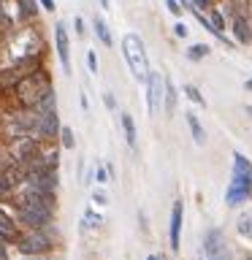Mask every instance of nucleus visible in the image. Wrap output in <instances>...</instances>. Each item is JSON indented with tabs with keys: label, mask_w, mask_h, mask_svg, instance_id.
Instances as JSON below:
<instances>
[{
	"label": "nucleus",
	"mask_w": 252,
	"mask_h": 260,
	"mask_svg": "<svg viewBox=\"0 0 252 260\" xmlns=\"http://www.w3.org/2000/svg\"><path fill=\"white\" fill-rule=\"evenodd\" d=\"M52 76H49V71L44 65H38V68H33L30 73H24V76L14 84L11 89V106L16 109H36L41 103V98L46 92H52Z\"/></svg>",
	"instance_id": "nucleus-1"
},
{
	"label": "nucleus",
	"mask_w": 252,
	"mask_h": 260,
	"mask_svg": "<svg viewBox=\"0 0 252 260\" xmlns=\"http://www.w3.org/2000/svg\"><path fill=\"white\" fill-rule=\"evenodd\" d=\"M122 57H125L128 68L130 73L141 81V84H146V79H149V57H146V46L141 36H136V32H128L125 38H122Z\"/></svg>",
	"instance_id": "nucleus-2"
},
{
	"label": "nucleus",
	"mask_w": 252,
	"mask_h": 260,
	"mask_svg": "<svg viewBox=\"0 0 252 260\" xmlns=\"http://www.w3.org/2000/svg\"><path fill=\"white\" fill-rule=\"evenodd\" d=\"M27 136V127L22 122V109L16 106H3L0 109V141L3 144H11L16 138H24Z\"/></svg>",
	"instance_id": "nucleus-3"
},
{
	"label": "nucleus",
	"mask_w": 252,
	"mask_h": 260,
	"mask_svg": "<svg viewBox=\"0 0 252 260\" xmlns=\"http://www.w3.org/2000/svg\"><path fill=\"white\" fill-rule=\"evenodd\" d=\"M16 249L27 257H36V255H46L49 249L54 247V239L49 236V231H27V233H19V239L14 241Z\"/></svg>",
	"instance_id": "nucleus-4"
},
{
	"label": "nucleus",
	"mask_w": 252,
	"mask_h": 260,
	"mask_svg": "<svg viewBox=\"0 0 252 260\" xmlns=\"http://www.w3.org/2000/svg\"><path fill=\"white\" fill-rule=\"evenodd\" d=\"M54 209H41V206H16V222L24 225L27 231H44L52 225Z\"/></svg>",
	"instance_id": "nucleus-5"
},
{
	"label": "nucleus",
	"mask_w": 252,
	"mask_h": 260,
	"mask_svg": "<svg viewBox=\"0 0 252 260\" xmlns=\"http://www.w3.org/2000/svg\"><path fill=\"white\" fill-rule=\"evenodd\" d=\"M14 195V206H41V209H54V192L38 190V187L22 184L11 192Z\"/></svg>",
	"instance_id": "nucleus-6"
},
{
	"label": "nucleus",
	"mask_w": 252,
	"mask_h": 260,
	"mask_svg": "<svg viewBox=\"0 0 252 260\" xmlns=\"http://www.w3.org/2000/svg\"><path fill=\"white\" fill-rule=\"evenodd\" d=\"M203 252H206V260H231V247H228L223 231L211 228L203 239Z\"/></svg>",
	"instance_id": "nucleus-7"
},
{
	"label": "nucleus",
	"mask_w": 252,
	"mask_h": 260,
	"mask_svg": "<svg viewBox=\"0 0 252 260\" xmlns=\"http://www.w3.org/2000/svg\"><path fill=\"white\" fill-rule=\"evenodd\" d=\"M163 98H166V76H160L158 71H149V79H146V106H149V114L160 111Z\"/></svg>",
	"instance_id": "nucleus-8"
},
{
	"label": "nucleus",
	"mask_w": 252,
	"mask_h": 260,
	"mask_svg": "<svg viewBox=\"0 0 252 260\" xmlns=\"http://www.w3.org/2000/svg\"><path fill=\"white\" fill-rule=\"evenodd\" d=\"M54 52H57V60H60L62 71L71 73V38H68V27L62 22L54 24Z\"/></svg>",
	"instance_id": "nucleus-9"
},
{
	"label": "nucleus",
	"mask_w": 252,
	"mask_h": 260,
	"mask_svg": "<svg viewBox=\"0 0 252 260\" xmlns=\"http://www.w3.org/2000/svg\"><path fill=\"white\" fill-rule=\"evenodd\" d=\"M60 130H62L60 114H57V111H44V114H41V122H38L36 138H41V141H46V144H52V141H57V138H60Z\"/></svg>",
	"instance_id": "nucleus-10"
},
{
	"label": "nucleus",
	"mask_w": 252,
	"mask_h": 260,
	"mask_svg": "<svg viewBox=\"0 0 252 260\" xmlns=\"http://www.w3.org/2000/svg\"><path fill=\"white\" fill-rule=\"evenodd\" d=\"M249 190H252V179H244V176H231V184H228V192H225V203L228 206H239L249 198Z\"/></svg>",
	"instance_id": "nucleus-11"
},
{
	"label": "nucleus",
	"mask_w": 252,
	"mask_h": 260,
	"mask_svg": "<svg viewBox=\"0 0 252 260\" xmlns=\"http://www.w3.org/2000/svg\"><path fill=\"white\" fill-rule=\"evenodd\" d=\"M24 184L38 187V190H46V192H57V187H60V176H57V168H41V171H33Z\"/></svg>",
	"instance_id": "nucleus-12"
},
{
	"label": "nucleus",
	"mask_w": 252,
	"mask_h": 260,
	"mask_svg": "<svg viewBox=\"0 0 252 260\" xmlns=\"http://www.w3.org/2000/svg\"><path fill=\"white\" fill-rule=\"evenodd\" d=\"M179 236H182V201H176L171 209V249L174 252H179Z\"/></svg>",
	"instance_id": "nucleus-13"
},
{
	"label": "nucleus",
	"mask_w": 252,
	"mask_h": 260,
	"mask_svg": "<svg viewBox=\"0 0 252 260\" xmlns=\"http://www.w3.org/2000/svg\"><path fill=\"white\" fill-rule=\"evenodd\" d=\"M233 36H236L239 44H249L252 27H249V22H247V16H244V14H236L233 16Z\"/></svg>",
	"instance_id": "nucleus-14"
},
{
	"label": "nucleus",
	"mask_w": 252,
	"mask_h": 260,
	"mask_svg": "<svg viewBox=\"0 0 252 260\" xmlns=\"http://www.w3.org/2000/svg\"><path fill=\"white\" fill-rule=\"evenodd\" d=\"M184 122H187V125H190L193 141L198 144V146H203V144H206V130L201 127V122H198V117H195L193 111H184Z\"/></svg>",
	"instance_id": "nucleus-15"
},
{
	"label": "nucleus",
	"mask_w": 252,
	"mask_h": 260,
	"mask_svg": "<svg viewBox=\"0 0 252 260\" xmlns=\"http://www.w3.org/2000/svg\"><path fill=\"white\" fill-rule=\"evenodd\" d=\"M119 125H122V130H125V141H128V146H133L136 149V122H133V117H130L128 111H119Z\"/></svg>",
	"instance_id": "nucleus-16"
},
{
	"label": "nucleus",
	"mask_w": 252,
	"mask_h": 260,
	"mask_svg": "<svg viewBox=\"0 0 252 260\" xmlns=\"http://www.w3.org/2000/svg\"><path fill=\"white\" fill-rule=\"evenodd\" d=\"M163 111H166L168 117L176 111V87H174V81H171L168 76H166V98H163Z\"/></svg>",
	"instance_id": "nucleus-17"
},
{
	"label": "nucleus",
	"mask_w": 252,
	"mask_h": 260,
	"mask_svg": "<svg viewBox=\"0 0 252 260\" xmlns=\"http://www.w3.org/2000/svg\"><path fill=\"white\" fill-rule=\"evenodd\" d=\"M233 174L244 176V179H252V162L244 157V154H239V152L233 154Z\"/></svg>",
	"instance_id": "nucleus-18"
},
{
	"label": "nucleus",
	"mask_w": 252,
	"mask_h": 260,
	"mask_svg": "<svg viewBox=\"0 0 252 260\" xmlns=\"http://www.w3.org/2000/svg\"><path fill=\"white\" fill-rule=\"evenodd\" d=\"M16 6H19V11H22V16L27 22H36L38 19V0H16Z\"/></svg>",
	"instance_id": "nucleus-19"
},
{
	"label": "nucleus",
	"mask_w": 252,
	"mask_h": 260,
	"mask_svg": "<svg viewBox=\"0 0 252 260\" xmlns=\"http://www.w3.org/2000/svg\"><path fill=\"white\" fill-rule=\"evenodd\" d=\"M92 27H95V36L101 38L103 46H111L114 44V38H111V32H109V24H106L101 16H95V19H92Z\"/></svg>",
	"instance_id": "nucleus-20"
},
{
	"label": "nucleus",
	"mask_w": 252,
	"mask_h": 260,
	"mask_svg": "<svg viewBox=\"0 0 252 260\" xmlns=\"http://www.w3.org/2000/svg\"><path fill=\"white\" fill-rule=\"evenodd\" d=\"M36 109H38L41 114H44V111H57V95H54V89L41 98V103L36 106Z\"/></svg>",
	"instance_id": "nucleus-21"
},
{
	"label": "nucleus",
	"mask_w": 252,
	"mask_h": 260,
	"mask_svg": "<svg viewBox=\"0 0 252 260\" xmlns=\"http://www.w3.org/2000/svg\"><path fill=\"white\" fill-rule=\"evenodd\" d=\"M187 57H190V60H203V57H209V44H193L190 49H187Z\"/></svg>",
	"instance_id": "nucleus-22"
},
{
	"label": "nucleus",
	"mask_w": 252,
	"mask_h": 260,
	"mask_svg": "<svg viewBox=\"0 0 252 260\" xmlns=\"http://www.w3.org/2000/svg\"><path fill=\"white\" fill-rule=\"evenodd\" d=\"M239 236H244V239H252V214H244L239 217Z\"/></svg>",
	"instance_id": "nucleus-23"
},
{
	"label": "nucleus",
	"mask_w": 252,
	"mask_h": 260,
	"mask_svg": "<svg viewBox=\"0 0 252 260\" xmlns=\"http://www.w3.org/2000/svg\"><path fill=\"white\" fill-rule=\"evenodd\" d=\"M60 144L65 149H73V146H76V136H73V130L68 125H62V130H60Z\"/></svg>",
	"instance_id": "nucleus-24"
},
{
	"label": "nucleus",
	"mask_w": 252,
	"mask_h": 260,
	"mask_svg": "<svg viewBox=\"0 0 252 260\" xmlns=\"http://www.w3.org/2000/svg\"><path fill=\"white\" fill-rule=\"evenodd\" d=\"M184 95L190 98L193 103H198V106H206V98L201 95V89H198V87H193V84H184Z\"/></svg>",
	"instance_id": "nucleus-25"
},
{
	"label": "nucleus",
	"mask_w": 252,
	"mask_h": 260,
	"mask_svg": "<svg viewBox=\"0 0 252 260\" xmlns=\"http://www.w3.org/2000/svg\"><path fill=\"white\" fill-rule=\"evenodd\" d=\"M209 22L214 24V30H219V32L225 30V16L219 14V11H214V8H211V11H209Z\"/></svg>",
	"instance_id": "nucleus-26"
},
{
	"label": "nucleus",
	"mask_w": 252,
	"mask_h": 260,
	"mask_svg": "<svg viewBox=\"0 0 252 260\" xmlns=\"http://www.w3.org/2000/svg\"><path fill=\"white\" fill-rule=\"evenodd\" d=\"M101 222H103V219H101V214H95L92 209H89L87 214H84V225H87V228H98Z\"/></svg>",
	"instance_id": "nucleus-27"
},
{
	"label": "nucleus",
	"mask_w": 252,
	"mask_h": 260,
	"mask_svg": "<svg viewBox=\"0 0 252 260\" xmlns=\"http://www.w3.org/2000/svg\"><path fill=\"white\" fill-rule=\"evenodd\" d=\"M190 8H198V11H211V0H190Z\"/></svg>",
	"instance_id": "nucleus-28"
},
{
	"label": "nucleus",
	"mask_w": 252,
	"mask_h": 260,
	"mask_svg": "<svg viewBox=\"0 0 252 260\" xmlns=\"http://www.w3.org/2000/svg\"><path fill=\"white\" fill-rule=\"evenodd\" d=\"M87 68H89V73H98V57H95V52H87Z\"/></svg>",
	"instance_id": "nucleus-29"
},
{
	"label": "nucleus",
	"mask_w": 252,
	"mask_h": 260,
	"mask_svg": "<svg viewBox=\"0 0 252 260\" xmlns=\"http://www.w3.org/2000/svg\"><path fill=\"white\" fill-rule=\"evenodd\" d=\"M166 6H168V11L174 14V16L182 14V3H179V0H166Z\"/></svg>",
	"instance_id": "nucleus-30"
},
{
	"label": "nucleus",
	"mask_w": 252,
	"mask_h": 260,
	"mask_svg": "<svg viewBox=\"0 0 252 260\" xmlns=\"http://www.w3.org/2000/svg\"><path fill=\"white\" fill-rule=\"evenodd\" d=\"M174 36H176V38H187V24H184V22H176V24H174Z\"/></svg>",
	"instance_id": "nucleus-31"
},
{
	"label": "nucleus",
	"mask_w": 252,
	"mask_h": 260,
	"mask_svg": "<svg viewBox=\"0 0 252 260\" xmlns=\"http://www.w3.org/2000/svg\"><path fill=\"white\" fill-rule=\"evenodd\" d=\"M8 162H11V157H8V152H6V146H3V149H0V174L6 171Z\"/></svg>",
	"instance_id": "nucleus-32"
},
{
	"label": "nucleus",
	"mask_w": 252,
	"mask_h": 260,
	"mask_svg": "<svg viewBox=\"0 0 252 260\" xmlns=\"http://www.w3.org/2000/svg\"><path fill=\"white\" fill-rule=\"evenodd\" d=\"M11 192H14V190L8 187V182H6V179L0 176V198H6V195H11Z\"/></svg>",
	"instance_id": "nucleus-33"
},
{
	"label": "nucleus",
	"mask_w": 252,
	"mask_h": 260,
	"mask_svg": "<svg viewBox=\"0 0 252 260\" xmlns=\"http://www.w3.org/2000/svg\"><path fill=\"white\" fill-rule=\"evenodd\" d=\"M73 27H76V36H84V22H81V16L73 19Z\"/></svg>",
	"instance_id": "nucleus-34"
},
{
	"label": "nucleus",
	"mask_w": 252,
	"mask_h": 260,
	"mask_svg": "<svg viewBox=\"0 0 252 260\" xmlns=\"http://www.w3.org/2000/svg\"><path fill=\"white\" fill-rule=\"evenodd\" d=\"M38 3H41V8H44V11H54V0H38Z\"/></svg>",
	"instance_id": "nucleus-35"
},
{
	"label": "nucleus",
	"mask_w": 252,
	"mask_h": 260,
	"mask_svg": "<svg viewBox=\"0 0 252 260\" xmlns=\"http://www.w3.org/2000/svg\"><path fill=\"white\" fill-rule=\"evenodd\" d=\"M106 176H109V171H106V168H98V171H95V179H98V182H106Z\"/></svg>",
	"instance_id": "nucleus-36"
},
{
	"label": "nucleus",
	"mask_w": 252,
	"mask_h": 260,
	"mask_svg": "<svg viewBox=\"0 0 252 260\" xmlns=\"http://www.w3.org/2000/svg\"><path fill=\"white\" fill-rule=\"evenodd\" d=\"M92 201H95V203H106V192H101V190H98V192L92 195Z\"/></svg>",
	"instance_id": "nucleus-37"
},
{
	"label": "nucleus",
	"mask_w": 252,
	"mask_h": 260,
	"mask_svg": "<svg viewBox=\"0 0 252 260\" xmlns=\"http://www.w3.org/2000/svg\"><path fill=\"white\" fill-rule=\"evenodd\" d=\"M103 101H106V106H109V109H114V95H111V92H106Z\"/></svg>",
	"instance_id": "nucleus-38"
},
{
	"label": "nucleus",
	"mask_w": 252,
	"mask_h": 260,
	"mask_svg": "<svg viewBox=\"0 0 252 260\" xmlns=\"http://www.w3.org/2000/svg\"><path fill=\"white\" fill-rule=\"evenodd\" d=\"M8 244H0V260H8Z\"/></svg>",
	"instance_id": "nucleus-39"
},
{
	"label": "nucleus",
	"mask_w": 252,
	"mask_h": 260,
	"mask_svg": "<svg viewBox=\"0 0 252 260\" xmlns=\"http://www.w3.org/2000/svg\"><path fill=\"white\" fill-rule=\"evenodd\" d=\"M101 6H103V8H111V3H109V0H101Z\"/></svg>",
	"instance_id": "nucleus-40"
},
{
	"label": "nucleus",
	"mask_w": 252,
	"mask_h": 260,
	"mask_svg": "<svg viewBox=\"0 0 252 260\" xmlns=\"http://www.w3.org/2000/svg\"><path fill=\"white\" fill-rule=\"evenodd\" d=\"M244 87H247V89H252V79H247V81H244Z\"/></svg>",
	"instance_id": "nucleus-41"
},
{
	"label": "nucleus",
	"mask_w": 252,
	"mask_h": 260,
	"mask_svg": "<svg viewBox=\"0 0 252 260\" xmlns=\"http://www.w3.org/2000/svg\"><path fill=\"white\" fill-rule=\"evenodd\" d=\"M179 3H182L184 8H190V0H179Z\"/></svg>",
	"instance_id": "nucleus-42"
},
{
	"label": "nucleus",
	"mask_w": 252,
	"mask_h": 260,
	"mask_svg": "<svg viewBox=\"0 0 252 260\" xmlns=\"http://www.w3.org/2000/svg\"><path fill=\"white\" fill-rule=\"evenodd\" d=\"M30 260H46L44 255H36V257H30Z\"/></svg>",
	"instance_id": "nucleus-43"
},
{
	"label": "nucleus",
	"mask_w": 252,
	"mask_h": 260,
	"mask_svg": "<svg viewBox=\"0 0 252 260\" xmlns=\"http://www.w3.org/2000/svg\"><path fill=\"white\" fill-rule=\"evenodd\" d=\"M146 260H160V257H158V255H149V257H146Z\"/></svg>",
	"instance_id": "nucleus-44"
},
{
	"label": "nucleus",
	"mask_w": 252,
	"mask_h": 260,
	"mask_svg": "<svg viewBox=\"0 0 252 260\" xmlns=\"http://www.w3.org/2000/svg\"><path fill=\"white\" fill-rule=\"evenodd\" d=\"M247 114H249V117H252V106H247Z\"/></svg>",
	"instance_id": "nucleus-45"
},
{
	"label": "nucleus",
	"mask_w": 252,
	"mask_h": 260,
	"mask_svg": "<svg viewBox=\"0 0 252 260\" xmlns=\"http://www.w3.org/2000/svg\"><path fill=\"white\" fill-rule=\"evenodd\" d=\"M247 260H252V255H249V257H247Z\"/></svg>",
	"instance_id": "nucleus-46"
},
{
	"label": "nucleus",
	"mask_w": 252,
	"mask_h": 260,
	"mask_svg": "<svg viewBox=\"0 0 252 260\" xmlns=\"http://www.w3.org/2000/svg\"><path fill=\"white\" fill-rule=\"evenodd\" d=\"M247 3H252V0H247Z\"/></svg>",
	"instance_id": "nucleus-47"
}]
</instances>
